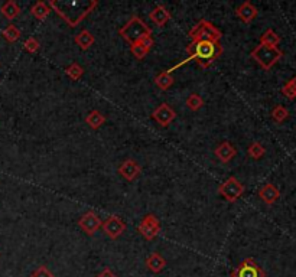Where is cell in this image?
I'll list each match as a JSON object with an SVG mask.
<instances>
[{
	"label": "cell",
	"instance_id": "obj_28",
	"mask_svg": "<svg viewBox=\"0 0 296 277\" xmlns=\"http://www.w3.org/2000/svg\"><path fill=\"white\" fill-rule=\"evenodd\" d=\"M202 105H204V100L198 94H191L187 98V107L192 111H198Z\"/></svg>",
	"mask_w": 296,
	"mask_h": 277
},
{
	"label": "cell",
	"instance_id": "obj_14",
	"mask_svg": "<svg viewBox=\"0 0 296 277\" xmlns=\"http://www.w3.org/2000/svg\"><path fill=\"white\" fill-rule=\"evenodd\" d=\"M236 154H237L236 147L231 143H229V142H223V143L215 149V156H217V159L223 163H229Z\"/></svg>",
	"mask_w": 296,
	"mask_h": 277
},
{
	"label": "cell",
	"instance_id": "obj_19",
	"mask_svg": "<svg viewBox=\"0 0 296 277\" xmlns=\"http://www.w3.org/2000/svg\"><path fill=\"white\" fill-rule=\"evenodd\" d=\"M86 123L91 129H100L101 126L105 123V115L101 113V111H98V110H93V111H90L86 117Z\"/></svg>",
	"mask_w": 296,
	"mask_h": 277
},
{
	"label": "cell",
	"instance_id": "obj_32",
	"mask_svg": "<svg viewBox=\"0 0 296 277\" xmlns=\"http://www.w3.org/2000/svg\"><path fill=\"white\" fill-rule=\"evenodd\" d=\"M96 277H117V276H116V273H113V271H112L110 268L105 267L104 270H103V271H101L100 274H97Z\"/></svg>",
	"mask_w": 296,
	"mask_h": 277
},
{
	"label": "cell",
	"instance_id": "obj_11",
	"mask_svg": "<svg viewBox=\"0 0 296 277\" xmlns=\"http://www.w3.org/2000/svg\"><path fill=\"white\" fill-rule=\"evenodd\" d=\"M142 172V168L139 166V163L133 159H127L119 166V173L123 176L126 181L133 182Z\"/></svg>",
	"mask_w": 296,
	"mask_h": 277
},
{
	"label": "cell",
	"instance_id": "obj_33",
	"mask_svg": "<svg viewBox=\"0 0 296 277\" xmlns=\"http://www.w3.org/2000/svg\"><path fill=\"white\" fill-rule=\"evenodd\" d=\"M290 84H292V87H293V90H295V93H296V75L290 80Z\"/></svg>",
	"mask_w": 296,
	"mask_h": 277
},
{
	"label": "cell",
	"instance_id": "obj_9",
	"mask_svg": "<svg viewBox=\"0 0 296 277\" xmlns=\"http://www.w3.org/2000/svg\"><path fill=\"white\" fill-rule=\"evenodd\" d=\"M78 225H80V228L86 232L87 235L93 237L97 231H98V228L101 227V220L98 218V215H97L94 211H88V212H86V214L80 218Z\"/></svg>",
	"mask_w": 296,
	"mask_h": 277
},
{
	"label": "cell",
	"instance_id": "obj_7",
	"mask_svg": "<svg viewBox=\"0 0 296 277\" xmlns=\"http://www.w3.org/2000/svg\"><path fill=\"white\" fill-rule=\"evenodd\" d=\"M137 229H139V232L143 235L144 239L152 241L159 234V231H161V221L156 218V215L147 214L142 220V222L139 224V228Z\"/></svg>",
	"mask_w": 296,
	"mask_h": 277
},
{
	"label": "cell",
	"instance_id": "obj_12",
	"mask_svg": "<svg viewBox=\"0 0 296 277\" xmlns=\"http://www.w3.org/2000/svg\"><path fill=\"white\" fill-rule=\"evenodd\" d=\"M257 13H258L257 8H256L254 5H251L250 2H244V3H241L239 8H237V16H239L240 19L243 20L246 25L251 23V20L257 16Z\"/></svg>",
	"mask_w": 296,
	"mask_h": 277
},
{
	"label": "cell",
	"instance_id": "obj_27",
	"mask_svg": "<svg viewBox=\"0 0 296 277\" xmlns=\"http://www.w3.org/2000/svg\"><path fill=\"white\" fill-rule=\"evenodd\" d=\"M289 117V111L283 105H276L273 110H272V118L276 122V123H283Z\"/></svg>",
	"mask_w": 296,
	"mask_h": 277
},
{
	"label": "cell",
	"instance_id": "obj_30",
	"mask_svg": "<svg viewBox=\"0 0 296 277\" xmlns=\"http://www.w3.org/2000/svg\"><path fill=\"white\" fill-rule=\"evenodd\" d=\"M30 277H55V274H54L47 266H39V267L30 274Z\"/></svg>",
	"mask_w": 296,
	"mask_h": 277
},
{
	"label": "cell",
	"instance_id": "obj_4",
	"mask_svg": "<svg viewBox=\"0 0 296 277\" xmlns=\"http://www.w3.org/2000/svg\"><path fill=\"white\" fill-rule=\"evenodd\" d=\"M188 36L191 38L192 42H198V41H214V42H218L221 38V32L211 22L202 19L190 30Z\"/></svg>",
	"mask_w": 296,
	"mask_h": 277
},
{
	"label": "cell",
	"instance_id": "obj_20",
	"mask_svg": "<svg viewBox=\"0 0 296 277\" xmlns=\"http://www.w3.org/2000/svg\"><path fill=\"white\" fill-rule=\"evenodd\" d=\"M30 13H32L38 20H44L49 16L51 8H49V5L44 3V2H36V3L30 8Z\"/></svg>",
	"mask_w": 296,
	"mask_h": 277
},
{
	"label": "cell",
	"instance_id": "obj_22",
	"mask_svg": "<svg viewBox=\"0 0 296 277\" xmlns=\"http://www.w3.org/2000/svg\"><path fill=\"white\" fill-rule=\"evenodd\" d=\"M155 83L156 86L159 87L161 90L166 91L168 88H171V86L173 84V76L168 72V71H163L161 74H158L156 78H155Z\"/></svg>",
	"mask_w": 296,
	"mask_h": 277
},
{
	"label": "cell",
	"instance_id": "obj_5",
	"mask_svg": "<svg viewBox=\"0 0 296 277\" xmlns=\"http://www.w3.org/2000/svg\"><path fill=\"white\" fill-rule=\"evenodd\" d=\"M221 196H224V200L229 202H236L244 192V185L234 176L229 178L224 183H221L218 188Z\"/></svg>",
	"mask_w": 296,
	"mask_h": 277
},
{
	"label": "cell",
	"instance_id": "obj_6",
	"mask_svg": "<svg viewBox=\"0 0 296 277\" xmlns=\"http://www.w3.org/2000/svg\"><path fill=\"white\" fill-rule=\"evenodd\" d=\"M231 277H266V273L253 258L248 257L231 271Z\"/></svg>",
	"mask_w": 296,
	"mask_h": 277
},
{
	"label": "cell",
	"instance_id": "obj_1",
	"mask_svg": "<svg viewBox=\"0 0 296 277\" xmlns=\"http://www.w3.org/2000/svg\"><path fill=\"white\" fill-rule=\"evenodd\" d=\"M187 52H188V58L185 61L179 62L178 65H175L172 69H168L169 74L172 72L173 69L187 64L191 59H195L201 68H204V69L208 68L223 54V47L218 42H214V41H198V42H191L187 47Z\"/></svg>",
	"mask_w": 296,
	"mask_h": 277
},
{
	"label": "cell",
	"instance_id": "obj_10",
	"mask_svg": "<svg viewBox=\"0 0 296 277\" xmlns=\"http://www.w3.org/2000/svg\"><path fill=\"white\" fill-rule=\"evenodd\" d=\"M152 118L162 127H168L176 118V113H175L172 107H169L166 103H163L153 111Z\"/></svg>",
	"mask_w": 296,
	"mask_h": 277
},
{
	"label": "cell",
	"instance_id": "obj_15",
	"mask_svg": "<svg viewBox=\"0 0 296 277\" xmlns=\"http://www.w3.org/2000/svg\"><path fill=\"white\" fill-rule=\"evenodd\" d=\"M151 19L152 22L156 25V26H165L169 20H171V13L168 12V9L162 6V5H159V6H156L155 9L151 12Z\"/></svg>",
	"mask_w": 296,
	"mask_h": 277
},
{
	"label": "cell",
	"instance_id": "obj_29",
	"mask_svg": "<svg viewBox=\"0 0 296 277\" xmlns=\"http://www.w3.org/2000/svg\"><path fill=\"white\" fill-rule=\"evenodd\" d=\"M39 48H41V44H39L38 39L33 38V36H30V38H28L23 42V49H25L26 52H29V54L38 52Z\"/></svg>",
	"mask_w": 296,
	"mask_h": 277
},
{
	"label": "cell",
	"instance_id": "obj_31",
	"mask_svg": "<svg viewBox=\"0 0 296 277\" xmlns=\"http://www.w3.org/2000/svg\"><path fill=\"white\" fill-rule=\"evenodd\" d=\"M282 94L286 97V98H289V100H293V98H296V93H295V90H293V87H292V84H290V81L282 87Z\"/></svg>",
	"mask_w": 296,
	"mask_h": 277
},
{
	"label": "cell",
	"instance_id": "obj_8",
	"mask_svg": "<svg viewBox=\"0 0 296 277\" xmlns=\"http://www.w3.org/2000/svg\"><path fill=\"white\" fill-rule=\"evenodd\" d=\"M101 227L104 229V232L112 240L119 239L124 231H126V224L119 215H110L107 220L101 224Z\"/></svg>",
	"mask_w": 296,
	"mask_h": 277
},
{
	"label": "cell",
	"instance_id": "obj_21",
	"mask_svg": "<svg viewBox=\"0 0 296 277\" xmlns=\"http://www.w3.org/2000/svg\"><path fill=\"white\" fill-rule=\"evenodd\" d=\"M280 42V36L277 35L273 29H268L262 36H260V45H265V47H277Z\"/></svg>",
	"mask_w": 296,
	"mask_h": 277
},
{
	"label": "cell",
	"instance_id": "obj_23",
	"mask_svg": "<svg viewBox=\"0 0 296 277\" xmlns=\"http://www.w3.org/2000/svg\"><path fill=\"white\" fill-rule=\"evenodd\" d=\"M2 35L8 42L13 44V42H16L20 38V30L15 25H8L6 28L2 30Z\"/></svg>",
	"mask_w": 296,
	"mask_h": 277
},
{
	"label": "cell",
	"instance_id": "obj_24",
	"mask_svg": "<svg viewBox=\"0 0 296 277\" xmlns=\"http://www.w3.org/2000/svg\"><path fill=\"white\" fill-rule=\"evenodd\" d=\"M65 74H67L72 81H78L81 76L84 75V68L81 67L78 62H72V64L65 69Z\"/></svg>",
	"mask_w": 296,
	"mask_h": 277
},
{
	"label": "cell",
	"instance_id": "obj_26",
	"mask_svg": "<svg viewBox=\"0 0 296 277\" xmlns=\"http://www.w3.org/2000/svg\"><path fill=\"white\" fill-rule=\"evenodd\" d=\"M247 153L250 157H253V159H260V157H263L265 156V153H266V149L263 147V144L258 143V142H253V143L248 146Z\"/></svg>",
	"mask_w": 296,
	"mask_h": 277
},
{
	"label": "cell",
	"instance_id": "obj_13",
	"mask_svg": "<svg viewBox=\"0 0 296 277\" xmlns=\"http://www.w3.org/2000/svg\"><path fill=\"white\" fill-rule=\"evenodd\" d=\"M258 196H260V200L265 202V204L273 205V204L279 200L280 191L277 189L273 183H266V185L258 191Z\"/></svg>",
	"mask_w": 296,
	"mask_h": 277
},
{
	"label": "cell",
	"instance_id": "obj_18",
	"mask_svg": "<svg viewBox=\"0 0 296 277\" xmlns=\"http://www.w3.org/2000/svg\"><path fill=\"white\" fill-rule=\"evenodd\" d=\"M0 12H2V15H3L6 19L13 20L15 18H18L20 15V8L18 6V3H16L15 0H9V2H6V3L2 5Z\"/></svg>",
	"mask_w": 296,
	"mask_h": 277
},
{
	"label": "cell",
	"instance_id": "obj_17",
	"mask_svg": "<svg viewBox=\"0 0 296 277\" xmlns=\"http://www.w3.org/2000/svg\"><path fill=\"white\" fill-rule=\"evenodd\" d=\"M146 266L152 273H161L163 268L166 267V260L159 253H152L146 258Z\"/></svg>",
	"mask_w": 296,
	"mask_h": 277
},
{
	"label": "cell",
	"instance_id": "obj_3",
	"mask_svg": "<svg viewBox=\"0 0 296 277\" xmlns=\"http://www.w3.org/2000/svg\"><path fill=\"white\" fill-rule=\"evenodd\" d=\"M251 58L257 62L263 69L269 71L270 68L276 64L280 58L283 57V52L277 47H265V45H258L251 51Z\"/></svg>",
	"mask_w": 296,
	"mask_h": 277
},
{
	"label": "cell",
	"instance_id": "obj_16",
	"mask_svg": "<svg viewBox=\"0 0 296 277\" xmlns=\"http://www.w3.org/2000/svg\"><path fill=\"white\" fill-rule=\"evenodd\" d=\"M76 44L80 47V48L83 49V51H87V49H90L93 45H94V42H96V38H94V35L90 32V30H87V29H83L78 35H76Z\"/></svg>",
	"mask_w": 296,
	"mask_h": 277
},
{
	"label": "cell",
	"instance_id": "obj_25",
	"mask_svg": "<svg viewBox=\"0 0 296 277\" xmlns=\"http://www.w3.org/2000/svg\"><path fill=\"white\" fill-rule=\"evenodd\" d=\"M149 51H151V49L147 48V47H144L140 41L133 44V45H130V52H132V55H133L136 59H143V58L149 54Z\"/></svg>",
	"mask_w": 296,
	"mask_h": 277
},
{
	"label": "cell",
	"instance_id": "obj_2",
	"mask_svg": "<svg viewBox=\"0 0 296 277\" xmlns=\"http://www.w3.org/2000/svg\"><path fill=\"white\" fill-rule=\"evenodd\" d=\"M119 33H120V36L126 42H129L130 45H133V44L142 41L143 38L151 36L152 35V29L149 28L139 16L134 15V16H132L129 19V22L124 25L123 28H120Z\"/></svg>",
	"mask_w": 296,
	"mask_h": 277
}]
</instances>
